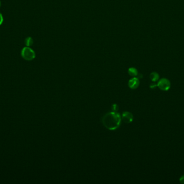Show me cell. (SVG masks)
I'll use <instances>...</instances> for the list:
<instances>
[{
    "mask_svg": "<svg viewBox=\"0 0 184 184\" xmlns=\"http://www.w3.org/2000/svg\"><path fill=\"white\" fill-rule=\"evenodd\" d=\"M121 116L117 112H108L102 118V123L109 130H115L118 128L121 122Z\"/></svg>",
    "mask_w": 184,
    "mask_h": 184,
    "instance_id": "cell-1",
    "label": "cell"
},
{
    "mask_svg": "<svg viewBox=\"0 0 184 184\" xmlns=\"http://www.w3.org/2000/svg\"><path fill=\"white\" fill-rule=\"evenodd\" d=\"M21 56L25 60L30 61L35 58L36 54L31 48L28 46H25L23 48L21 51Z\"/></svg>",
    "mask_w": 184,
    "mask_h": 184,
    "instance_id": "cell-2",
    "label": "cell"
},
{
    "mask_svg": "<svg viewBox=\"0 0 184 184\" xmlns=\"http://www.w3.org/2000/svg\"><path fill=\"white\" fill-rule=\"evenodd\" d=\"M157 86L162 91H166L171 88V83L167 78H161L159 81Z\"/></svg>",
    "mask_w": 184,
    "mask_h": 184,
    "instance_id": "cell-3",
    "label": "cell"
},
{
    "mask_svg": "<svg viewBox=\"0 0 184 184\" xmlns=\"http://www.w3.org/2000/svg\"><path fill=\"white\" fill-rule=\"evenodd\" d=\"M121 118L122 121L125 123L129 124L132 122L134 117L132 113L128 112V111H125L122 113Z\"/></svg>",
    "mask_w": 184,
    "mask_h": 184,
    "instance_id": "cell-4",
    "label": "cell"
},
{
    "mask_svg": "<svg viewBox=\"0 0 184 184\" xmlns=\"http://www.w3.org/2000/svg\"><path fill=\"white\" fill-rule=\"evenodd\" d=\"M139 85V81L137 78L134 77L129 80L128 86L129 88L132 89H137Z\"/></svg>",
    "mask_w": 184,
    "mask_h": 184,
    "instance_id": "cell-5",
    "label": "cell"
},
{
    "mask_svg": "<svg viewBox=\"0 0 184 184\" xmlns=\"http://www.w3.org/2000/svg\"><path fill=\"white\" fill-rule=\"evenodd\" d=\"M150 78L152 82H157L159 78V75L157 72H152L150 74Z\"/></svg>",
    "mask_w": 184,
    "mask_h": 184,
    "instance_id": "cell-6",
    "label": "cell"
},
{
    "mask_svg": "<svg viewBox=\"0 0 184 184\" xmlns=\"http://www.w3.org/2000/svg\"><path fill=\"white\" fill-rule=\"evenodd\" d=\"M128 73L130 76L136 77L138 75V71L135 68H130L128 70Z\"/></svg>",
    "mask_w": 184,
    "mask_h": 184,
    "instance_id": "cell-7",
    "label": "cell"
},
{
    "mask_svg": "<svg viewBox=\"0 0 184 184\" xmlns=\"http://www.w3.org/2000/svg\"><path fill=\"white\" fill-rule=\"evenodd\" d=\"M24 43H25L26 46L30 47L33 44V39L31 37H26L25 40L24 41Z\"/></svg>",
    "mask_w": 184,
    "mask_h": 184,
    "instance_id": "cell-8",
    "label": "cell"
},
{
    "mask_svg": "<svg viewBox=\"0 0 184 184\" xmlns=\"http://www.w3.org/2000/svg\"><path fill=\"white\" fill-rule=\"evenodd\" d=\"M112 110L113 111H114V112L117 111L118 109V105H117V104H113V105H112Z\"/></svg>",
    "mask_w": 184,
    "mask_h": 184,
    "instance_id": "cell-9",
    "label": "cell"
},
{
    "mask_svg": "<svg viewBox=\"0 0 184 184\" xmlns=\"http://www.w3.org/2000/svg\"><path fill=\"white\" fill-rule=\"evenodd\" d=\"M3 22H4V17H3L2 14L0 13V26L2 24Z\"/></svg>",
    "mask_w": 184,
    "mask_h": 184,
    "instance_id": "cell-10",
    "label": "cell"
},
{
    "mask_svg": "<svg viewBox=\"0 0 184 184\" xmlns=\"http://www.w3.org/2000/svg\"><path fill=\"white\" fill-rule=\"evenodd\" d=\"M179 181H180V182L181 184H184V175L181 177L180 179H179Z\"/></svg>",
    "mask_w": 184,
    "mask_h": 184,
    "instance_id": "cell-11",
    "label": "cell"
},
{
    "mask_svg": "<svg viewBox=\"0 0 184 184\" xmlns=\"http://www.w3.org/2000/svg\"><path fill=\"white\" fill-rule=\"evenodd\" d=\"M156 86H157V85H156V84H151L150 88H154L156 87Z\"/></svg>",
    "mask_w": 184,
    "mask_h": 184,
    "instance_id": "cell-12",
    "label": "cell"
},
{
    "mask_svg": "<svg viewBox=\"0 0 184 184\" xmlns=\"http://www.w3.org/2000/svg\"><path fill=\"white\" fill-rule=\"evenodd\" d=\"M1 6V1H0V7Z\"/></svg>",
    "mask_w": 184,
    "mask_h": 184,
    "instance_id": "cell-13",
    "label": "cell"
}]
</instances>
